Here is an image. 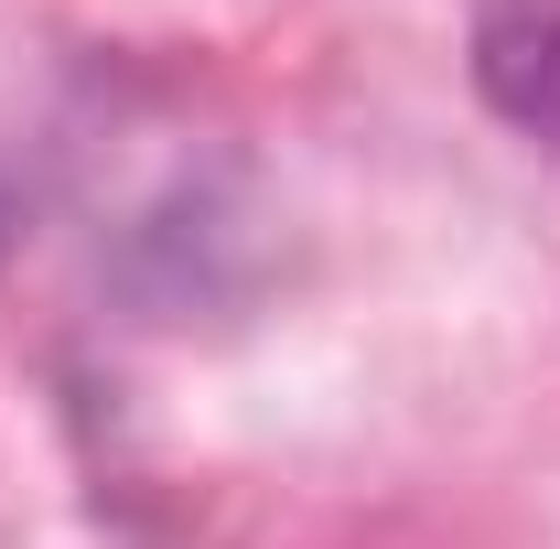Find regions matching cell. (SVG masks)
I'll return each instance as SVG.
<instances>
[{
  "mask_svg": "<svg viewBox=\"0 0 560 549\" xmlns=\"http://www.w3.org/2000/svg\"><path fill=\"white\" fill-rule=\"evenodd\" d=\"M475 86L560 151V0H475Z\"/></svg>",
  "mask_w": 560,
  "mask_h": 549,
  "instance_id": "obj_1",
  "label": "cell"
},
{
  "mask_svg": "<svg viewBox=\"0 0 560 549\" xmlns=\"http://www.w3.org/2000/svg\"><path fill=\"white\" fill-rule=\"evenodd\" d=\"M0 237H11V195H0Z\"/></svg>",
  "mask_w": 560,
  "mask_h": 549,
  "instance_id": "obj_2",
  "label": "cell"
}]
</instances>
